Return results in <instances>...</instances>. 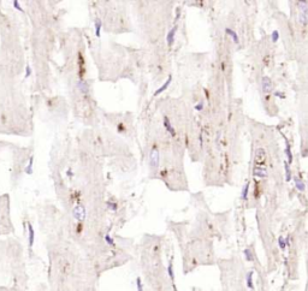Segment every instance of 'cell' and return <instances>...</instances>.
I'll return each mask as SVG.
<instances>
[{"label":"cell","mask_w":308,"mask_h":291,"mask_svg":"<svg viewBox=\"0 0 308 291\" xmlns=\"http://www.w3.org/2000/svg\"><path fill=\"white\" fill-rule=\"evenodd\" d=\"M159 164H160V154H159V149L156 146H153L152 149H151V153H149V166L156 170L159 167Z\"/></svg>","instance_id":"1"},{"label":"cell","mask_w":308,"mask_h":291,"mask_svg":"<svg viewBox=\"0 0 308 291\" xmlns=\"http://www.w3.org/2000/svg\"><path fill=\"white\" fill-rule=\"evenodd\" d=\"M72 215H74V218L77 221H84L86 215H87L86 207L83 205H76L74 207V209H72Z\"/></svg>","instance_id":"2"},{"label":"cell","mask_w":308,"mask_h":291,"mask_svg":"<svg viewBox=\"0 0 308 291\" xmlns=\"http://www.w3.org/2000/svg\"><path fill=\"white\" fill-rule=\"evenodd\" d=\"M254 160H255V162L260 166L265 160H266V152H265V149L262 148V147H259V148H256V151H255V155H254Z\"/></svg>","instance_id":"3"},{"label":"cell","mask_w":308,"mask_h":291,"mask_svg":"<svg viewBox=\"0 0 308 291\" xmlns=\"http://www.w3.org/2000/svg\"><path fill=\"white\" fill-rule=\"evenodd\" d=\"M261 89L265 94H270L273 89V84H272V81L269 76H264L262 77V81H261Z\"/></svg>","instance_id":"4"},{"label":"cell","mask_w":308,"mask_h":291,"mask_svg":"<svg viewBox=\"0 0 308 291\" xmlns=\"http://www.w3.org/2000/svg\"><path fill=\"white\" fill-rule=\"evenodd\" d=\"M253 176L256 177V178H266V177H267V170H266V167H264V166L256 165V166L253 169Z\"/></svg>","instance_id":"5"},{"label":"cell","mask_w":308,"mask_h":291,"mask_svg":"<svg viewBox=\"0 0 308 291\" xmlns=\"http://www.w3.org/2000/svg\"><path fill=\"white\" fill-rule=\"evenodd\" d=\"M163 123H164V128L166 129V131L172 136V137H174V136H176V131H174V129H173V126H172V124H171V122H170V119H169V117L164 116Z\"/></svg>","instance_id":"6"},{"label":"cell","mask_w":308,"mask_h":291,"mask_svg":"<svg viewBox=\"0 0 308 291\" xmlns=\"http://www.w3.org/2000/svg\"><path fill=\"white\" fill-rule=\"evenodd\" d=\"M176 30H177V25H174L172 29L167 33V36H166V41H167V45L169 46H172L173 42H174V36H176Z\"/></svg>","instance_id":"7"},{"label":"cell","mask_w":308,"mask_h":291,"mask_svg":"<svg viewBox=\"0 0 308 291\" xmlns=\"http://www.w3.org/2000/svg\"><path fill=\"white\" fill-rule=\"evenodd\" d=\"M171 81H172V76L170 75V76H169V78L166 79V82H165V83H164V84H163V85H161V87H160V88H159V89H158V90L155 92V93H154V96H158V95H159V94H161V93H163L164 90H166V89L169 88V85H170Z\"/></svg>","instance_id":"8"},{"label":"cell","mask_w":308,"mask_h":291,"mask_svg":"<svg viewBox=\"0 0 308 291\" xmlns=\"http://www.w3.org/2000/svg\"><path fill=\"white\" fill-rule=\"evenodd\" d=\"M249 188H250V183L249 182H247V183H246V185H244V187H243V189H242V193H241V198H242L243 201H247V200H248Z\"/></svg>","instance_id":"9"},{"label":"cell","mask_w":308,"mask_h":291,"mask_svg":"<svg viewBox=\"0 0 308 291\" xmlns=\"http://www.w3.org/2000/svg\"><path fill=\"white\" fill-rule=\"evenodd\" d=\"M77 88H78V89L81 90V93H83V94H87V93H88V89H89L87 82L83 81V79H81V81L77 83Z\"/></svg>","instance_id":"10"},{"label":"cell","mask_w":308,"mask_h":291,"mask_svg":"<svg viewBox=\"0 0 308 291\" xmlns=\"http://www.w3.org/2000/svg\"><path fill=\"white\" fill-rule=\"evenodd\" d=\"M246 282H247V286L248 289L254 291V283H253V271H249L246 275Z\"/></svg>","instance_id":"11"},{"label":"cell","mask_w":308,"mask_h":291,"mask_svg":"<svg viewBox=\"0 0 308 291\" xmlns=\"http://www.w3.org/2000/svg\"><path fill=\"white\" fill-rule=\"evenodd\" d=\"M225 31H226V34L232 39V41H233L235 43H238V41H240V40H238V35H237V33H236L235 30H232L230 28H226Z\"/></svg>","instance_id":"12"},{"label":"cell","mask_w":308,"mask_h":291,"mask_svg":"<svg viewBox=\"0 0 308 291\" xmlns=\"http://www.w3.org/2000/svg\"><path fill=\"white\" fill-rule=\"evenodd\" d=\"M94 27H95V35L99 38L101 35V27H102V23H101V20L100 18H95L94 20Z\"/></svg>","instance_id":"13"},{"label":"cell","mask_w":308,"mask_h":291,"mask_svg":"<svg viewBox=\"0 0 308 291\" xmlns=\"http://www.w3.org/2000/svg\"><path fill=\"white\" fill-rule=\"evenodd\" d=\"M28 230H29V247H33L34 244V238H35V232L34 229L30 224H28Z\"/></svg>","instance_id":"14"},{"label":"cell","mask_w":308,"mask_h":291,"mask_svg":"<svg viewBox=\"0 0 308 291\" xmlns=\"http://www.w3.org/2000/svg\"><path fill=\"white\" fill-rule=\"evenodd\" d=\"M295 187L299 191H305V183L297 177H295Z\"/></svg>","instance_id":"15"},{"label":"cell","mask_w":308,"mask_h":291,"mask_svg":"<svg viewBox=\"0 0 308 291\" xmlns=\"http://www.w3.org/2000/svg\"><path fill=\"white\" fill-rule=\"evenodd\" d=\"M243 254H244V257H246V260L247 261H253L254 260V255H253V253H251V250H250L249 248H247V249H244V252H243Z\"/></svg>","instance_id":"16"},{"label":"cell","mask_w":308,"mask_h":291,"mask_svg":"<svg viewBox=\"0 0 308 291\" xmlns=\"http://www.w3.org/2000/svg\"><path fill=\"white\" fill-rule=\"evenodd\" d=\"M278 246H279L280 250H285L287 244H285V238H284L283 236H279V237H278Z\"/></svg>","instance_id":"17"},{"label":"cell","mask_w":308,"mask_h":291,"mask_svg":"<svg viewBox=\"0 0 308 291\" xmlns=\"http://www.w3.org/2000/svg\"><path fill=\"white\" fill-rule=\"evenodd\" d=\"M285 155H287V162H288V165H290L291 162H292V153H291V149H290V147H287L285 148Z\"/></svg>","instance_id":"18"},{"label":"cell","mask_w":308,"mask_h":291,"mask_svg":"<svg viewBox=\"0 0 308 291\" xmlns=\"http://www.w3.org/2000/svg\"><path fill=\"white\" fill-rule=\"evenodd\" d=\"M104 238H105V242H106V243H107V244H108L110 247H115V246H116L115 239H113V238H112V237H111L110 235H105V237H104Z\"/></svg>","instance_id":"19"},{"label":"cell","mask_w":308,"mask_h":291,"mask_svg":"<svg viewBox=\"0 0 308 291\" xmlns=\"http://www.w3.org/2000/svg\"><path fill=\"white\" fill-rule=\"evenodd\" d=\"M284 169H285V180L289 182V180H291V172L289 170V165L287 161L284 162Z\"/></svg>","instance_id":"20"},{"label":"cell","mask_w":308,"mask_h":291,"mask_svg":"<svg viewBox=\"0 0 308 291\" xmlns=\"http://www.w3.org/2000/svg\"><path fill=\"white\" fill-rule=\"evenodd\" d=\"M167 273H169V277H170V279L171 280H174V272H173V266H172V262H170L169 264V266H167Z\"/></svg>","instance_id":"21"},{"label":"cell","mask_w":308,"mask_h":291,"mask_svg":"<svg viewBox=\"0 0 308 291\" xmlns=\"http://www.w3.org/2000/svg\"><path fill=\"white\" fill-rule=\"evenodd\" d=\"M299 20L303 25H306L307 24V12H301L300 16H299Z\"/></svg>","instance_id":"22"},{"label":"cell","mask_w":308,"mask_h":291,"mask_svg":"<svg viewBox=\"0 0 308 291\" xmlns=\"http://www.w3.org/2000/svg\"><path fill=\"white\" fill-rule=\"evenodd\" d=\"M106 205H107V208L111 209L112 212H116L117 208H118V207H117V203H116V202H112V201H107Z\"/></svg>","instance_id":"23"},{"label":"cell","mask_w":308,"mask_h":291,"mask_svg":"<svg viewBox=\"0 0 308 291\" xmlns=\"http://www.w3.org/2000/svg\"><path fill=\"white\" fill-rule=\"evenodd\" d=\"M271 40L272 42H277L279 40V31L278 30H274L272 34H271Z\"/></svg>","instance_id":"24"},{"label":"cell","mask_w":308,"mask_h":291,"mask_svg":"<svg viewBox=\"0 0 308 291\" xmlns=\"http://www.w3.org/2000/svg\"><path fill=\"white\" fill-rule=\"evenodd\" d=\"M136 288H137V291H143V283H142L141 278L136 279Z\"/></svg>","instance_id":"25"},{"label":"cell","mask_w":308,"mask_h":291,"mask_svg":"<svg viewBox=\"0 0 308 291\" xmlns=\"http://www.w3.org/2000/svg\"><path fill=\"white\" fill-rule=\"evenodd\" d=\"M202 108H204V101L201 100V101H199V102L195 105V110H196V111H202Z\"/></svg>","instance_id":"26"},{"label":"cell","mask_w":308,"mask_h":291,"mask_svg":"<svg viewBox=\"0 0 308 291\" xmlns=\"http://www.w3.org/2000/svg\"><path fill=\"white\" fill-rule=\"evenodd\" d=\"M200 146L202 147V137H201V136H200Z\"/></svg>","instance_id":"27"}]
</instances>
